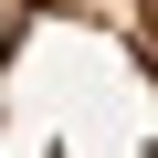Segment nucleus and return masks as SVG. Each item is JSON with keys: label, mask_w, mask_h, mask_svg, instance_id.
Returning a JSON list of instances; mask_svg holds the SVG:
<instances>
[{"label": "nucleus", "mask_w": 158, "mask_h": 158, "mask_svg": "<svg viewBox=\"0 0 158 158\" xmlns=\"http://www.w3.org/2000/svg\"><path fill=\"white\" fill-rule=\"evenodd\" d=\"M0 158H158V0H0Z\"/></svg>", "instance_id": "f257e3e1"}]
</instances>
